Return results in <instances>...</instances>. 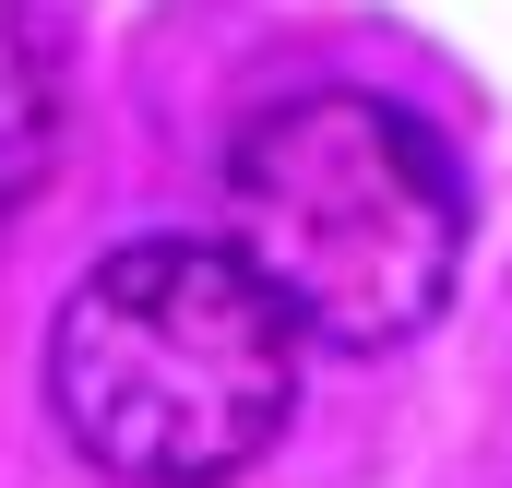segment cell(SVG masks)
Segmentation results:
<instances>
[{
	"mask_svg": "<svg viewBox=\"0 0 512 488\" xmlns=\"http://www.w3.org/2000/svg\"><path fill=\"white\" fill-rule=\"evenodd\" d=\"M298 346L227 239H120L48 322V417L120 488H227L286 429Z\"/></svg>",
	"mask_w": 512,
	"mask_h": 488,
	"instance_id": "6da1fadb",
	"label": "cell"
},
{
	"mask_svg": "<svg viewBox=\"0 0 512 488\" xmlns=\"http://www.w3.org/2000/svg\"><path fill=\"white\" fill-rule=\"evenodd\" d=\"M227 250L334 358H393L441 322L465 274V167L453 143L370 84L274 96L227 143Z\"/></svg>",
	"mask_w": 512,
	"mask_h": 488,
	"instance_id": "7a4b0ae2",
	"label": "cell"
},
{
	"mask_svg": "<svg viewBox=\"0 0 512 488\" xmlns=\"http://www.w3.org/2000/svg\"><path fill=\"white\" fill-rule=\"evenodd\" d=\"M48 155H60V72H48L36 12H24V0H0V215H24V203H36Z\"/></svg>",
	"mask_w": 512,
	"mask_h": 488,
	"instance_id": "3957f363",
	"label": "cell"
}]
</instances>
